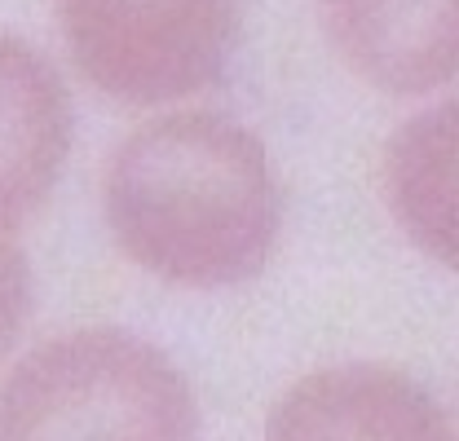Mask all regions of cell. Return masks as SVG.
<instances>
[{
  "label": "cell",
  "mask_w": 459,
  "mask_h": 441,
  "mask_svg": "<svg viewBox=\"0 0 459 441\" xmlns=\"http://www.w3.org/2000/svg\"><path fill=\"white\" fill-rule=\"evenodd\" d=\"M341 62L371 89L424 98L455 80V0H318Z\"/></svg>",
  "instance_id": "obj_6"
},
{
  "label": "cell",
  "mask_w": 459,
  "mask_h": 441,
  "mask_svg": "<svg viewBox=\"0 0 459 441\" xmlns=\"http://www.w3.org/2000/svg\"><path fill=\"white\" fill-rule=\"evenodd\" d=\"M119 252L172 287L265 274L283 234V186L265 142L221 110H172L133 128L102 177Z\"/></svg>",
  "instance_id": "obj_1"
},
{
  "label": "cell",
  "mask_w": 459,
  "mask_h": 441,
  "mask_svg": "<svg viewBox=\"0 0 459 441\" xmlns=\"http://www.w3.org/2000/svg\"><path fill=\"white\" fill-rule=\"evenodd\" d=\"M0 441H199V402L160 344L80 327L4 376Z\"/></svg>",
  "instance_id": "obj_2"
},
{
  "label": "cell",
  "mask_w": 459,
  "mask_h": 441,
  "mask_svg": "<svg viewBox=\"0 0 459 441\" xmlns=\"http://www.w3.org/2000/svg\"><path fill=\"white\" fill-rule=\"evenodd\" d=\"M84 80L128 107L195 98L226 75L238 0H54Z\"/></svg>",
  "instance_id": "obj_3"
},
{
  "label": "cell",
  "mask_w": 459,
  "mask_h": 441,
  "mask_svg": "<svg viewBox=\"0 0 459 441\" xmlns=\"http://www.w3.org/2000/svg\"><path fill=\"white\" fill-rule=\"evenodd\" d=\"M27 314H31V265L22 247L0 243V358L27 327Z\"/></svg>",
  "instance_id": "obj_8"
},
{
  "label": "cell",
  "mask_w": 459,
  "mask_h": 441,
  "mask_svg": "<svg viewBox=\"0 0 459 441\" xmlns=\"http://www.w3.org/2000/svg\"><path fill=\"white\" fill-rule=\"evenodd\" d=\"M71 98L57 66L0 31V243L45 208L71 155Z\"/></svg>",
  "instance_id": "obj_5"
},
{
  "label": "cell",
  "mask_w": 459,
  "mask_h": 441,
  "mask_svg": "<svg viewBox=\"0 0 459 441\" xmlns=\"http://www.w3.org/2000/svg\"><path fill=\"white\" fill-rule=\"evenodd\" d=\"M455 102L420 110L385 146L380 186L402 234L442 270H455Z\"/></svg>",
  "instance_id": "obj_7"
},
{
  "label": "cell",
  "mask_w": 459,
  "mask_h": 441,
  "mask_svg": "<svg viewBox=\"0 0 459 441\" xmlns=\"http://www.w3.org/2000/svg\"><path fill=\"white\" fill-rule=\"evenodd\" d=\"M265 441H455L451 411L394 367H327L287 388Z\"/></svg>",
  "instance_id": "obj_4"
}]
</instances>
